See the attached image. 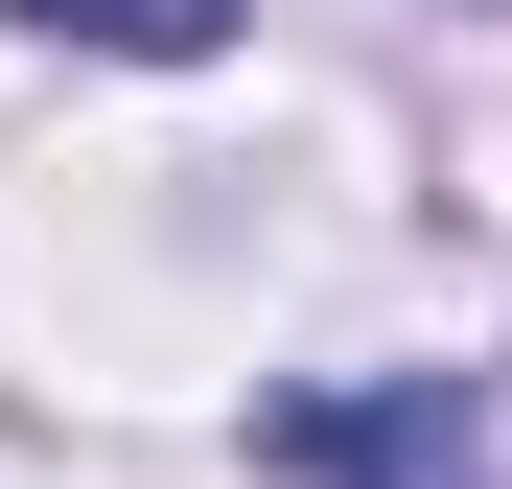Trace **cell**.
<instances>
[{"label":"cell","mask_w":512,"mask_h":489,"mask_svg":"<svg viewBox=\"0 0 512 489\" xmlns=\"http://www.w3.org/2000/svg\"><path fill=\"white\" fill-rule=\"evenodd\" d=\"M0 24H47V47H117V70H187V47H233L256 0H0Z\"/></svg>","instance_id":"cell-2"},{"label":"cell","mask_w":512,"mask_h":489,"mask_svg":"<svg viewBox=\"0 0 512 489\" xmlns=\"http://www.w3.org/2000/svg\"><path fill=\"white\" fill-rule=\"evenodd\" d=\"M256 443H280V466H326V489H489V420H466V396H280V420H256Z\"/></svg>","instance_id":"cell-1"}]
</instances>
